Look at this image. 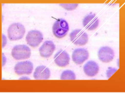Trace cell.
<instances>
[{"label":"cell","instance_id":"cell-4","mask_svg":"<svg viewBox=\"0 0 125 93\" xmlns=\"http://www.w3.org/2000/svg\"><path fill=\"white\" fill-rule=\"evenodd\" d=\"M71 41L75 45H85L88 41V35L82 29H78L73 30L70 34Z\"/></svg>","mask_w":125,"mask_h":93},{"label":"cell","instance_id":"cell-1","mask_svg":"<svg viewBox=\"0 0 125 93\" xmlns=\"http://www.w3.org/2000/svg\"><path fill=\"white\" fill-rule=\"evenodd\" d=\"M25 33L24 26L19 23H14L10 25L8 29V37L10 41H17L22 39Z\"/></svg>","mask_w":125,"mask_h":93},{"label":"cell","instance_id":"cell-13","mask_svg":"<svg viewBox=\"0 0 125 93\" xmlns=\"http://www.w3.org/2000/svg\"><path fill=\"white\" fill-rule=\"evenodd\" d=\"M83 71L87 76L94 77L99 72V65L94 61H89L84 66Z\"/></svg>","mask_w":125,"mask_h":93},{"label":"cell","instance_id":"cell-16","mask_svg":"<svg viewBox=\"0 0 125 93\" xmlns=\"http://www.w3.org/2000/svg\"><path fill=\"white\" fill-rule=\"evenodd\" d=\"M117 71V69L116 68L109 67L108 70L106 72V76H107L108 78H109L111 77V76Z\"/></svg>","mask_w":125,"mask_h":93},{"label":"cell","instance_id":"cell-10","mask_svg":"<svg viewBox=\"0 0 125 93\" xmlns=\"http://www.w3.org/2000/svg\"><path fill=\"white\" fill-rule=\"evenodd\" d=\"M55 49V46L52 41H45L40 47L39 51L40 55L44 58H49L52 55Z\"/></svg>","mask_w":125,"mask_h":93},{"label":"cell","instance_id":"cell-9","mask_svg":"<svg viewBox=\"0 0 125 93\" xmlns=\"http://www.w3.org/2000/svg\"><path fill=\"white\" fill-rule=\"evenodd\" d=\"M83 24L85 28L89 30H94L98 27L99 20L95 14H88L83 18Z\"/></svg>","mask_w":125,"mask_h":93},{"label":"cell","instance_id":"cell-2","mask_svg":"<svg viewBox=\"0 0 125 93\" xmlns=\"http://www.w3.org/2000/svg\"><path fill=\"white\" fill-rule=\"evenodd\" d=\"M69 30L68 23L62 18L59 19L54 23L52 27V32L55 36L62 38L66 35Z\"/></svg>","mask_w":125,"mask_h":93},{"label":"cell","instance_id":"cell-8","mask_svg":"<svg viewBox=\"0 0 125 93\" xmlns=\"http://www.w3.org/2000/svg\"><path fill=\"white\" fill-rule=\"evenodd\" d=\"M88 51L84 48L76 49L73 51L72 59L74 63L77 65H81L89 58Z\"/></svg>","mask_w":125,"mask_h":93},{"label":"cell","instance_id":"cell-14","mask_svg":"<svg viewBox=\"0 0 125 93\" xmlns=\"http://www.w3.org/2000/svg\"><path fill=\"white\" fill-rule=\"evenodd\" d=\"M61 79L62 80H75L76 79V76L73 71L67 70L63 71L62 73Z\"/></svg>","mask_w":125,"mask_h":93},{"label":"cell","instance_id":"cell-15","mask_svg":"<svg viewBox=\"0 0 125 93\" xmlns=\"http://www.w3.org/2000/svg\"><path fill=\"white\" fill-rule=\"evenodd\" d=\"M60 5L62 6L63 8H64L65 10H74L76 8L77 6H78V4H60Z\"/></svg>","mask_w":125,"mask_h":93},{"label":"cell","instance_id":"cell-6","mask_svg":"<svg viewBox=\"0 0 125 93\" xmlns=\"http://www.w3.org/2000/svg\"><path fill=\"white\" fill-rule=\"evenodd\" d=\"M33 70V65L30 61H21L15 65L14 70L18 75L30 74Z\"/></svg>","mask_w":125,"mask_h":93},{"label":"cell","instance_id":"cell-3","mask_svg":"<svg viewBox=\"0 0 125 93\" xmlns=\"http://www.w3.org/2000/svg\"><path fill=\"white\" fill-rule=\"evenodd\" d=\"M11 55L12 57L17 60H24L30 57L31 50L25 45H18L12 49Z\"/></svg>","mask_w":125,"mask_h":93},{"label":"cell","instance_id":"cell-11","mask_svg":"<svg viewBox=\"0 0 125 93\" xmlns=\"http://www.w3.org/2000/svg\"><path fill=\"white\" fill-rule=\"evenodd\" d=\"M54 58L55 63L60 67H65L69 65L70 60L69 54L62 50L54 55Z\"/></svg>","mask_w":125,"mask_h":93},{"label":"cell","instance_id":"cell-7","mask_svg":"<svg viewBox=\"0 0 125 93\" xmlns=\"http://www.w3.org/2000/svg\"><path fill=\"white\" fill-rule=\"evenodd\" d=\"M98 55L100 61L108 63L113 61L115 54L113 50L108 46H102L99 49Z\"/></svg>","mask_w":125,"mask_h":93},{"label":"cell","instance_id":"cell-12","mask_svg":"<svg viewBox=\"0 0 125 93\" xmlns=\"http://www.w3.org/2000/svg\"><path fill=\"white\" fill-rule=\"evenodd\" d=\"M50 70L44 65L37 67L33 74V77L36 80H48L50 77Z\"/></svg>","mask_w":125,"mask_h":93},{"label":"cell","instance_id":"cell-5","mask_svg":"<svg viewBox=\"0 0 125 93\" xmlns=\"http://www.w3.org/2000/svg\"><path fill=\"white\" fill-rule=\"evenodd\" d=\"M43 40L42 33L38 30H31L28 32L26 37L27 44L33 47H37Z\"/></svg>","mask_w":125,"mask_h":93}]
</instances>
